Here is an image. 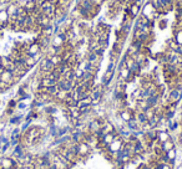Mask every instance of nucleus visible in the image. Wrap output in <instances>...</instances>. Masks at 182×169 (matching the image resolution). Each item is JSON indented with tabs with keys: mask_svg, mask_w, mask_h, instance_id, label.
I'll use <instances>...</instances> for the list:
<instances>
[{
	"mask_svg": "<svg viewBox=\"0 0 182 169\" xmlns=\"http://www.w3.org/2000/svg\"><path fill=\"white\" fill-rule=\"evenodd\" d=\"M131 4H139L142 6V0H131Z\"/></svg>",
	"mask_w": 182,
	"mask_h": 169,
	"instance_id": "5701e85b",
	"label": "nucleus"
},
{
	"mask_svg": "<svg viewBox=\"0 0 182 169\" xmlns=\"http://www.w3.org/2000/svg\"><path fill=\"white\" fill-rule=\"evenodd\" d=\"M126 128L130 131H139L141 129V125H140L136 118H131L129 122H126Z\"/></svg>",
	"mask_w": 182,
	"mask_h": 169,
	"instance_id": "9d476101",
	"label": "nucleus"
},
{
	"mask_svg": "<svg viewBox=\"0 0 182 169\" xmlns=\"http://www.w3.org/2000/svg\"><path fill=\"white\" fill-rule=\"evenodd\" d=\"M166 156H167V158H169V160L176 159V148H175V149H171L169 152H166Z\"/></svg>",
	"mask_w": 182,
	"mask_h": 169,
	"instance_id": "f3484780",
	"label": "nucleus"
},
{
	"mask_svg": "<svg viewBox=\"0 0 182 169\" xmlns=\"http://www.w3.org/2000/svg\"><path fill=\"white\" fill-rule=\"evenodd\" d=\"M16 106H18V101L15 98H11L10 101L8 102V108H11V109H16Z\"/></svg>",
	"mask_w": 182,
	"mask_h": 169,
	"instance_id": "a211bd4d",
	"label": "nucleus"
},
{
	"mask_svg": "<svg viewBox=\"0 0 182 169\" xmlns=\"http://www.w3.org/2000/svg\"><path fill=\"white\" fill-rule=\"evenodd\" d=\"M73 1L74 0H56V6H59V8L69 11L71 4H73Z\"/></svg>",
	"mask_w": 182,
	"mask_h": 169,
	"instance_id": "f8f14e48",
	"label": "nucleus"
},
{
	"mask_svg": "<svg viewBox=\"0 0 182 169\" xmlns=\"http://www.w3.org/2000/svg\"><path fill=\"white\" fill-rule=\"evenodd\" d=\"M50 60H51V62L54 64V66H55V67L63 64V58H61L60 55H54V56H51V57H50Z\"/></svg>",
	"mask_w": 182,
	"mask_h": 169,
	"instance_id": "dca6fc26",
	"label": "nucleus"
},
{
	"mask_svg": "<svg viewBox=\"0 0 182 169\" xmlns=\"http://www.w3.org/2000/svg\"><path fill=\"white\" fill-rule=\"evenodd\" d=\"M159 27H160L161 30L166 29V27H167V20H165V19H160V20H159Z\"/></svg>",
	"mask_w": 182,
	"mask_h": 169,
	"instance_id": "412c9836",
	"label": "nucleus"
},
{
	"mask_svg": "<svg viewBox=\"0 0 182 169\" xmlns=\"http://www.w3.org/2000/svg\"><path fill=\"white\" fill-rule=\"evenodd\" d=\"M10 1H15V0H10Z\"/></svg>",
	"mask_w": 182,
	"mask_h": 169,
	"instance_id": "cd10ccee",
	"label": "nucleus"
},
{
	"mask_svg": "<svg viewBox=\"0 0 182 169\" xmlns=\"http://www.w3.org/2000/svg\"><path fill=\"white\" fill-rule=\"evenodd\" d=\"M175 148H176V143H175L171 138H170L169 141H166L165 143H162V150L165 152V153H166V152H169V150H171V149H175Z\"/></svg>",
	"mask_w": 182,
	"mask_h": 169,
	"instance_id": "4468645a",
	"label": "nucleus"
},
{
	"mask_svg": "<svg viewBox=\"0 0 182 169\" xmlns=\"http://www.w3.org/2000/svg\"><path fill=\"white\" fill-rule=\"evenodd\" d=\"M135 118L139 121V123L141 125V127L145 125V123L149 122V119H147V117H146V115H145V112H142V111H136Z\"/></svg>",
	"mask_w": 182,
	"mask_h": 169,
	"instance_id": "ddd939ff",
	"label": "nucleus"
},
{
	"mask_svg": "<svg viewBox=\"0 0 182 169\" xmlns=\"http://www.w3.org/2000/svg\"><path fill=\"white\" fill-rule=\"evenodd\" d=\"M45 1H47V0H35V3H36V5L37 6H40L43 3H45Z\"/></svg>",
	"mask_w": 182,
	"mask_h": 169,
	"instance_id": "393cba45",
	"label": "nucleus"
},
{
	"mask_svg": "<svg viewBox=\"0 0 182 169\" xmlns=\"http://www.w3.org/2000/svg\"><path fill=\"white\" fill-rule=\"evenodd\" d=\"M23 8L26 10L27 14H31V13H34V11H36V10L39 9V6L36 5L35 1H31V0H26V1L23 4Z\"/></svg>",
	"mask_w": 182,
	"mask_h": 169,
	"instance_id": "0eeeda50",
	"label": "nucleus"
},
{
	"mask_svg": "<svg viewBox=\"0 0 182 169\" xmlns=\"http://www.w3.org/2000/svg\"><path fill=\"white\" fill-rule=\"evenodd\" d=\"M27 107V105L24 101H20V102H18V106H16V109H20V111H24Z\"/></svg>",
	"mask_w": 182,
	"mask_h": 169,
	"instance_id": "4be33fe9",
	"label": "nucleus"
},
{
	"mask_svg": "<svg viewBox=\"0 0 182 169\" xmlns=\"http://www.w3.org/2000/svg\"><path fill=\"white\" fill-rule=\"evenodd\" d=\"M141 15H143L145 18H147L151 21H156V20H159L161 18V14L157 13L155 9H153V6L150 4V1H146L145 4H142L141 6Z\"/></svg>",
	"mask_w": 182,
	"mask_h": 169,
	"instance_id": "f257e3e1",
	"label": "nucleus"
},
{
	"mask_svg": "<svg viewBox=\"0 0 182 169\" xmlns=\"http://www.w3.org/2000/svg\"><path fill=\"white\" fill-rule=\"evenodd\" d=\"M39 52H41V47H40V45L35 41V42H33V44L26 49V52H25V54H27L29 56H35V55L39 54Z\"/></svg>",
	"mask_w": 182,
	"mask_h": 169,
	"instance_id": "423d86ee",
	"label": "nucleus"
},
{
	"mask_svg": "<svg viewBox=\"0 0 182 169\" xmlns=\"http://www.w3.org/2000/svg\"><path fill=\"white\" fill-rule=\"evenodd\" d=\"M91 103H92L91 97H86L84 99H80V101H77V108L81 109V108H84V107H90V106H92Z\"/></svg>",
	"mask_w": 182,
	"mask_h": 169,
	"instance_id": "2eb2a0df",
	"label": "nucleus"
},
{
	"mask_svg": "<svg viewBox=\"0 0 182 169\" xmlns=\"http://www.w3.org/2000/svg\"><path fill=\"white\" fill-rule=\"evenodd\" d=\"M177 169H182V165H180V167H177Z\"/></svg>",
	"mask_w": 182,
	"mask_h": 169,
	"instance_id": "bb28decb",
	"label": "nucleus"
},
{
	"mask_svg": "<svg viewBox=\"0 0 182 169\" xmlns=\"http://www.w3.org/2000/svg\"><path fill=\"white\" fill-rule=\"evenodd\" d=\"M37 65H39V71L41 74H44V72H51L55 68L54 64L51 62V60L49 57H43Z\"/></svg>",
	"mask_w": 182,
	"mask_h": 169,
	"instance_id": "7ed1b4c3",
	"label": "nucleus"
},
{
	"mask_svg": "<svg viewBox=\"0 0 182 169\" xmlns=\"http://www.w3.org/2000/svg\"><path fill=\"white\" fill-rule=\"evenodd\" d=\"M24 121V115H13L11 117L9 118V125L11 126H20Z\"/></svg>",
	"mask_w": 182,
	"mask_h": 169,
	"instance_id": "1a4fd4ad",
	"label": "nucleus"
},
{
	"mask_svg": "<svg viewBox=\"0 0 182 169\" xmlns=\"http://www.w3.org/2000/svg\"><path fill=\"white\" fill-rule=\"evenodd\" d=\"M181 129H182V123H181Z\"/></svg>",
	"mask_w": 182,
	"mask_h": 169,
	"instance_id": "c85d7f7f",
	"label": "nucleus"
},
{
	"mask_svg": "<svg viewBox=\"0 0 182 169\" xmlns=\"http://www.w3.org/2000/svg\"><path fill=\"white\" fill-rule=\"evenodd\" d=\"M0 80H1L3 82H5V84H8L10 87H13L14 85V75H13V72H9V71H4L1 75H0Z\"/></svg>",
	"mask_w": 182,
	"mask_h": 169,
	"instance_id": "39448f33",
	"label": "nucleus"
},
{
	"mask_svg": "<svg viewBox=\"0 0 182 169\" xmlns=\"http://www.w3.org/2000/svg\"><path fill=\"white\" fill-rule=\"evenodd\" d=\"M145 115H146V117H147V119H151L153 116L156 115V113H155V109H153V108L146 109V111H145Z\"/></svg>",
	"mask_w": 182,
	"mask_h": 169,
	"instance_id": "6ab92c4d",
	"label": "nucleus"
},
{
	"mask_svg": "<svg viewBox=\"0 0 182 169\" xmlns=\"http://www.w3.org/2000/svg\"><path fill=\"white\" fill-rule=\"evenodd\" d=\"M5 126H6V122H0V131H4V128H5Z\"/></svg>",
	"mask_w": 182,
	"mask_h": 169,
	"instance_id": "b1692460",
	"label": "nucleus"
},
{
	"mask_svg": "<svg viewBox=\"0 0 182 169\" xmlns=\"http://www.w3.org/2000/svg\"><path fill=\"white\" fill-rule=\"evenodd\" d=\"M123 11H125L130 16V19L135 20L137 16L141 14V5H139V4H130L129 6H126V8L123 9Z\"/></svg>",
	"mask_w": 182,
	"mask_h": 169,
	"instance_id": "f03ea898",
	"label": "nucleus"
},
{
	"mask_svg": "<svg viewBox=\"0 0 182 169\" xmlns=\"http://www.w3.org/2000/svg\"><path fill=\"white\" fill-rule=\"evenodd\" d=\"M18 9H19V5L16 4L15 1H11V3H9L8 6L5 8L6 10V13L9 14V16H13V15H16V13H18ZM18 16V15H16Z\"/></svg>",
	"mask_w": 182,
	"mask_h": 169,
	"instance_id": "9b49d317",
	"label": "nucleus"
},
{
	"mask_svg": "<svg viewBox=\"0 0 182 169\" xmlns=\"http://www.w3.org/2000/svg\"><path fill=\"white\" fill-rule=\"evenodd\" d=\"M171 138V134L167 129H159V133H157V141L160 143H165L166 141H169Z\"/></svg>",
	"mask_w": 182,
	"mask_h": 169,
	"instance_id": "6e6552de",
	"label": "nucleus"
},
{
	"mask_svg": "<svg viewBox=\"0 0 182 169\" xmlns=\"http://www.w3.org/2000/svg\"><path fill=\"white\" fill-rule=\"evenodd\" d=\"M5 71V67H4V65H3L1 62H0V75H1L3 74V72H4Z\"/></svg>",
	"mask_w": 182,
	"mask_h": 169,
	"instance_id": "a878e982",
	"label": "nucleus"
},
{
	"mask_svg": "<svg viewBox=\"0 0 182 169\" xmlns=\"http://www.w3.org/2000/svg\"><path fill=\"white\" fill-rule=\"evenodd\" d=\"M116 66H117V64L114 62V61H110L109 65H107V68H106V71H116Z\"/></svg>",
	"mask_w": 182,
	"mask_h": 169,
	"instance_id": "aec40b11",
	"label": "nucleus"
},
{
	"mask_svg": "<svg viewBox=\"0 0 182 169\" xmlns=\"http://www.w3.org/2000/svg\"><path fill=\"white\" fill-rule=\"evenodd\" d=\"M31 1H35V0H31Z\"/></svg>",
	"mask_w": 182,
	"mask_h": 169,
	"instance_id": "c756f323",
	"label": "nucleus"
},
{
	"mask_svg": "<svg viewBox=\"0 0 182 169\" xmlns=\"http://www.w3.org/2000/svg\"><path fill=\"white\" fill-rule=\"evenodd\" d=\"M132 29H133V20L130 19L129 21H126V23H121V25H120V31L123 32L125 35H130L132 31Z\"/></svg>",
	"mask_w": 182,
	"mask_h": 169,
	"instance_id": "20e7f679",
	"label": "nucleus"
}]
</instances>
